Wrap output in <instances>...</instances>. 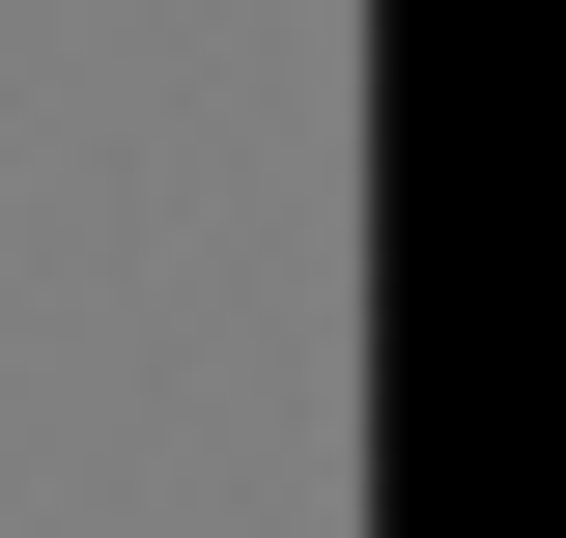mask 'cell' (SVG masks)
I'll use <instances>...</instances> for the list:
<instances>
[{
  "mask_svg": "<svg viewBox=\"0 0 566 538\" xmlns=\"http://www.w3.org/2000/svg\"><path fill=\"white\" fill-rule=\"evenodd\" d=\"M397 538H566V510H397Z\"/></svg>",
  "mask_w": 566,
  "mask_h": 538,
  "instance_id": "cell-1",
  "label": "cell"
}]
</instances>
